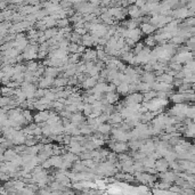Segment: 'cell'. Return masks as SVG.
Returning a JSON list of instances; mask_svg holds the SVG:
<instances>
[{"instance_id": "1", "label": "cell", "mask_w": 195, "mask_h": 195, "mask_svg": "<svg viewBox=\"0 0 195 195\" xmlns=\"http://www.w3.org/2000/svg\"><path fill=\"white\" fill-rule=\"evenodd\" d=\"M169 166H170V163L168 162L166 159H161L160 157L157 161H156L155 163V167H156V170L159 171V172H166V171H168V168H169Z\"/></svg>"}, {"instance_id": "2", "label": "cell", "mask_w": 195, "mask_h": 195, "mask_svg": "<svg viewBox=\"0 0 195 195\" xmlns=\"http://www.w3.org/2000/svg\"><path fill=\"white\" fill-rule=\"evenodd\" d=\"M152 88L156 91H168L171 89V83H166V82L159 81L156 83H153Z\"/></svg>"}, {"instance_id": "3", "label": "cell", "mask_w": 195, "mask_h": 195, "mask_svg": "<svg viewBox=\"0 0 195 195\" xmlns=\"http://www.w3.org/2000/svg\"><path fill=\"white\" fill-rule=\"evenodd\" d=\"M24 58L26 60H32V58H36L37 57V50L33 48V47H26L24 50V55H23Z\"/></svg>"}, {"instance_id": "4", "label": "cell", "mask_w": 195, "mask_h": 195, "mask_svg": "<svg viewBox=\"0 0 195 195\" xmlns=\"http://www.w3.org/2000/svg\"><path fill=\"white\" fill-rule=\"evenodd\" d=\"M54 81H55V79H53L51 77H47L46 75V78H43L40 80V83H39L40 88H42V89L48 88L50 85H54Z\"/></svg>"}, {"instance_id": "5", "label": "cell", "mask_w": 195, "mask_h": 195, "mask_svg": "<svg viewBox=\"0 0 195 195\" xmlns=\"http://www.w3.org/2000/svg\"><path fill=\"white\" fill-rule=\"evenodd\" d=\"M97 79H98V75H97V77H91V78L86 79L85 82H83V87H85V88L95 87V86L97 85Z\"/></svg>"}, {"instance_id": "6", "label": "cell", "mask_w": 195, "mask_h": 195, "mask_svg": "<svg viewBox=\"0 0 195 195\" xmlns=\"http://www.w3.org/2000/svg\"><path fill=\"white\" fill-rule=\"evenodd\" d=\"M144 100V96L140 95V94H132V95H130L129 97H128V102L129 103H140L142 100Z\"/></svg>"}, {"instance_id": "7", "label": "cell", "mask_w": 195, "mask_h": 195, "mask_svg": "<svg viewBox=\"0 0 195 195\" xmlns=\"http://www.w3.org/2000/svg\"><path fill=\"white\" fill-rule=\"evenodd\" d=\"M117 89V92H120V94H128V91H130V85L127 82H121Z\"/></svg>"}, {"instance_id": "8", "label": "cell", "mask_w": 195, "mask_h": 195, "mask_svg": "<svg viewBox=\"0 0 195 195\" xmlns=\"http://www.w3.org/2000/svg\"><path fill=\"white\" fill-rule=\"evenodd\" d=\"M113 149H114V152H117V153H123L126 149H128V146L127 144H124V142H120V143H117L115 145H113Z\"/></svg>"}, {"instance_id": "9", "label": "cell", "mask_w": 195, "mask_h": 195, "mask_svg": "<svg viewBox=\"0 0 195 195\" xmlns=\"http://www.w3.org/2000/svg\"><path fill=\"white\" fill-rule=\"evenodd\" d=\"M50 162H51V167H56V168H60V164L63 163V159L60 157V155H55L53 157H50Z\"/></svg>"}, {"instance_id": "10", "label": "cell", "mask_w": 195, "mask_h": 195, "mask_svg": "<svg viewBox=\"0 0 195 195\" xmlns=\"http://www.w3.org/2000/svg\"><path fill=\"white\" fill-rule=\"evenodd\" d=\"M162 179H163L164 181H167V183H172V181L176 179V176H175L174 172H168V171H166V172H162Z\"/></svg>"}, {"instance_id": "11", "label": "cell", "mask_w": 195, "mask_h": 195, "mask_svg": "<svg viewBox=\"0 0 195 195\" xmlns=\"http://www.w3.org/2000/svg\"><path fill=\"white\" fill-rule=\"evenodd\" d=\"M157 81H162V82H166V83H172L174 82V77L170 75L169 73L168 74H162L157 77Z\"/></svg>"}, {"instance_id": "12", "label": "cell", "mask_w": 195, "mask_h": 195, "mask_svg": "<svg viewBox=\"0 0 195 195\" xmlns=\"http://www.w3.org/2000/svg\"><path fill=\"white\" fill-rule=\"evenodd\" d=\"M104 91H107V85H105L104 82H100L94 87V92H100L103 94Z\"/></svg>"}, {"instance_id": "13", "label": "cell", "mask_w": 195, "mask_h": 195, "mask_svg": "<svg viewBox=\"0 0 195 195\" xmlns=\"http://www.w3.org/2000/svg\"><path fill=\"white\" fill-rule=\"evenodd\" d=\"M100 134H107V132L111 131V126L110 124H106V123H100L98 126V129H97Z\"/></svg>"}, {"instance_id": "14", "label": "cell", "mask_w": 195, "mask_h": 195, "mask_svg": "<svg viewBox=\"0 0 195 195\" xmlns=\"http://www.w3.org/2000/svg\"><path fill=\"white\" fill-rule=\"evenodd\" d=\"M57 72H58V70H57L56 68L50 66V68H47L46 70H45V74H46L47 77H51V78H54V77L57 74Z\"/></svg>"}, {"instance_id": "15", "label": "cell", "mask_w": 195, "mask_h": 195, "mask_svg": "<svg viewBox=\"0 0 195 195\" xmlns=\"http://www.w3.org/2000/svg\"><path fill=\"white\" fill-rule=\"evenodd\" d=\"M117 94H114L113 91H111V92H109L106 95V102L109 104H112V103H114V102H117Z\"/></svg>"}, {"instance_id": "16", "label": "cell", "mask_w": 195, "mask_h": 195, "mask_svg": "<svg viewBox=\"0 0 195 195\" xmlns=\"http://www.w3.org/2000/svg\"><path fill=\"white\" fill-rule=\"evenodd\" d=\"M85 58L87 60H95V58H97V51H95V50H90L88 49L87 51H86V55H85Z\"/></svg>"}, {"instance_id": "17", "label": "cell", "mask_w": 195, "mask_h": 195, "mask_svg": "<svg viewBox=\"0 0 195 195\" xmlns=\"http://www.w3.org/2000/svg\"><path fill=\"white\" fill-rule=\"evenodd\" d=\"M152 83H147V82H143V83H139L137 86V89L140 90V91H149V89L152 87Z\"/></svg>"}, {"instance_id": "18", "label": "cell", "mask_w": 195, "mask_h": 195, "mask_svg": "<svg viewBox=\"0 0 195 195\" xmlns=\"http://www.w3.org/2000/svg\"><path fill=\"white\" fill-rule=\"evenodd\" d=\"M183 82L185 83H194L195 82V74L194 73H189V74L185 75L184 78H183Z\"/></svg>"}, {"instance_id": "19", "label": "cell", "mask_w": 195, "mask_h": 195, "mask_svg": "<svg viewBox=\"0 0 195 195\" xmlns=\"http://www.w3.org/2000/svg\"><path fill=\"white\" fill-rule=\"evenodd\" d=\"M171 100H172V102H175V103H183V100H185V94H176V95H172Z\"/></svg>"}, {"instance_id": "20", "label": "cell", "mask_w": 195, "mask_h": 195, "mask_svg": "<svg viewBox=\"0 0 195 195\" xmlns=\"http://www.w3.org/2000/svg\"><path fill=\"white\" fill-rule=\"evenodd\" d=\"M143 80H144L145 82H147V83H153L154 80H155V77H154L152 73L146 72L145 74H144V77H143Z\"/></svg>"}, {"instance_id": "21", "label": "cell", "mask_w": 195, "mask_h": 195, "mask_svg": "<svg viewBox=\"0 0 195 195\" xmlns=\"http://www.w3.org/2000/svg\"><path fill=\"white\" fill-rule=\"evenodd\" d=\"M110 120L114 123H120L122 121V115H121V113H114L110 117Z\"/></svg>"}, {"instance_id": "22", "label": "cell", "mask_w": 195, "mask_h": 195, "mask_svg": "<svg viewBox=\"0 0 195 195\" xmlns=\"http://www.w3.org/2000/svg\"><path fill=\"white\" fill-rule=\"evenodd\" d=\"M68 83V80L64 78H60V79H56L55 81H54V85L56 86V87H64V86Z\"/></svg>"}, {"instance_id": "23", "label": "cell", "mask_w": 195, "mask_h": 195, "mask_svg": "<svg viewBox=\"0 0 195 195\" xmlns=\"http://www.w3.org/2000/svg\"><path fill=\"white\" fill-rule=\"evenodd\" d=\"M75 155H74V153H72V152H70V153H68V154H65V155L63 156V160H65V161H68V162H73V161H75Z\"/></svg>"}, {"instance_id": "24", "label": "cell", "mask_w": 195, "mask_h": 195, "mask_svg": "<svg viewBox=\"0 0 195 195\" xmlns=\"http://www.w3.org/2000/svg\"><path fill=\"white\" fill-rule=\"evenodd\" d=\"M11 163H14L16 167H18V166L23 164V157H22V156H17V155H16L14 159L11 160Z\"/></svg>"}, {"instance_id": "25", "label": "cell", "mask_w": 195, "mask_h": 195, "mask_svg": "<svg viewBox=\"0 0 195 195\" xmlns=\"http://www.w3.org/2000/svg\"><path fill=\"white\" fill-rule=\"evenodd\" d=\"M156 97V92L154 91H147L146 92V95L144 96V100H146V102H148V100H153V98H155Z\"/></svg>"}, {"instance_id": "26", "label": "cell", "mask_w": 195, "mask_h": 195, "mask_svg": "<svg viewBox=\"0 0 195 195\" xmlns=\"http://www.w3.org/2000/svg\"><path fill=\"white\" fill-rule=\"evenodd\" d=\"M71 120L73 121V122H81L82 121V115L80 113H73L71 115Z\"/></svg>"}, {"instance_id": "27", "label": "cell", "mask_w": 195, "mask_h": 195, "mask_svg": "<svg viewBox=\"0 0 195 195\" xmlns=\"http://www.w3.org/2000/svg\"><path fill=\"white\" fill-rule=\"evenodd\" d=\"M186 117L188 119H193L195 117V107H188L187 112H186Z\"/></svg>"}, {"instance_id": "28", "label": "cell", "mask_w": 195, "mask_h": 195, "mask_svg": "<svg viewBox=\"0 0 195 195\" xmlns=\"http://www.w3.org/2000/svg\"><path fill=\"white\" fill-rule=\"evenodd\" d=\"M129 37L132 38V40H137L139 38V32L137 30H134V31L129 32Z\"/></svg>"}, {"instance_id": "29", "label": "cell", "mask_w": 195, "mask_h": 195, "mask_svg": "<svg viewBox=\"0 0 195 195\" xmlns=\"http://www.w3.org/2000/svg\"><path fill=\"white\" fill-rule=\"evenodd\" d=\"M38 70V65H37V63H30L28 65V71L29 72H34Z\"/></svg>"}, {"instance_id": "30", "label": "cell", "mask_w": 195, "mask_h": 195, "mask_svg": "<svg viewBox=\"0 0 195 195\" xmlns=\"http://www.w3.org/2000/svg\"><path fill=\"white\" fill-rule=\"evenodd\" d=\"M80 130H81V135H89V134L91 132V128H89V127H82Z\"/></svg>"}, {"instance_id": "31", "label": "cell", "mask_w": 195, "mask_h": 195, "mask_svg": "<svg viewBox=\"0 0 195 195\" xmlns=\"http://www.w3.org/2000/svg\"><path fill=\"white\" fill-rule=\"evenodd\" d=\"M53 106L55 107V109H58V110H62L64 107V104H62V102H55V103H53Z\"/></svg>"}, {"instance_id": "32", "label": "cell", "mask_w": 195, "mask_h": 195, "mask_svg": "<svg viewBox=\"0 0 195 195\" xmlns=\"http://www.w3.org/2000/svg\"><path fill=\"white\" fill-rule=\"evenodd\" d=\"M23 115H24V117L29 121V122L32 120V115L30 114V112H29V111H25L24 113H23Z\"/></svg>"}, {"instance_id": "33", "label": "cell", "mask_w": 195, "mask_h": 195, "mask_svg": "<svg viewBox=\"0 0 195 195\" xmlns=\"http://www.w3.org/2000/svg\"><path fill=\"white\" fill-rule=\"evenodd\" d=\"M15 187L18 188V189H22V188H24V184L22 183V181H15Z\"/></svg>"}, {"instance_id": "34", "label": "cell", "mask_w": 195, "mask_h": 195, "mask_svg": "<svg viewBox=\"0 0 195 195\" xmlns=\"http://www.w3.org/2000/svg\"><path fill=\"white\" fill-rule=\"evenodd\" d=\"M144 30H145V32H151L153 30L152 28H149L148 25H146V26H144Z\"/></svg>"}, {"instance_id": "35", "label": "cell", "mask_w": 195, "mask_h": 195, "mask_svg": "<svg viewBox=\"0 0 195 195\" xmlns=\"http://www.w3.org/2000/svg\"><path fill=\"white\" fill-rule=\"evenodd\" d=\"M172 40H174V42H176V43H179V42H181V41H183L180 38H175V39H172Z\"/></svg>"}, {"instance_id": "36", "label": "cell", "mask_w": 195, "mask_h": 195, "mask_svg": "<svg viewBox=\"0 0 195 195\" xmlns=\"http://www.w3.org/2000/svg\"><path fill=\"white\" fill-rule=\"evenodd\" d=\"M193 121H194V122H195V117H193Z\"/></svg>"}]
</instances>
